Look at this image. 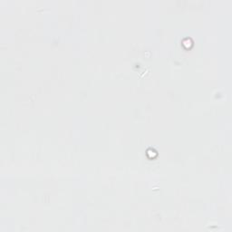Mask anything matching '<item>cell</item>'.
I'll use <instances>...</instances> for the list:
<instances>
[{
	"instance_id": "1",
	"label": "cell",
	"mask_w": 232,
	"mask_h": 232,
	"mask_svg": "<svg viewBox=\"0 0 232 232\" xmlns=\"http://www.w3.org/2000/svg\"><path fill=\"white\" fill-rule=\"evenodd\" d=\"M147 155L149 156V158L151 159V158H154V157L157 156V152L153 149H150V150H148V151H147Z\"/></svg>"
}]
</instances>
